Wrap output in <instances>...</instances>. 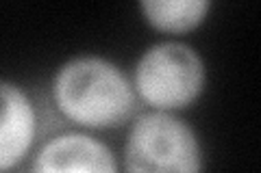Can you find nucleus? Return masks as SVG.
Wrapping results in <instances>:
<instances>
[{
  "instance_id": "nucleus-3",
  "label": "nucleus",
  "mask_w": 261,
  "mask_h": 173,
  "mask_svg": "<svg viewBox=\"0 0 261 173\" xmlns=\"http://www.w3.org/2000/svg\"><path fill=\"white\" fill-rule=\"evenodd\" d=\"M120 167L122 173H207V147L185 115L142 109L124 128Z\"/></svg>"
},
{
  "instance_id": "nucleus-6",
  "label": "nucleus",
  "mask_w": 261,
  "mask_h": 173,
  "mask_svg": "<svg viewBox=\"0 0 261 173\" xmlns=\"http://www.w3.org/2000/svg\"><path fill=\"white\" fill-rule=\"evenodd\" d=\"M142 22L159 39H187L200 30L214 13L211 0H142L137 5Z\"/></svg>"
},
{
  "instance_id": "nucleus-1",
  "label": "nucleus",
  "mask_w": 261,
  "mask_h": 173,
  "mask_svg": "<svg viewBox=\"0 0 261 173\" xmlns=\"http://www.w3.org/2000/svg\"><path fill=\"white\" fill-rule=\"evenodd\" d=\"M50 104L68 128L102 134L124 130L142 111L130 74L100 52L63 59L50 76Z\"/></svg>"
},
{
  "instance_id": "nucleus-5",
  "label": "nucleus",
  "mask_w": 261,
  "mask_h": 173,
  "mask_svg": "<svg viewBox=\"0 0 261 173\" xmlns=\"http://www.w3.org/2000/svg\"><path fill=\"white\" fill-rule=\"evenodd\" d=\"M42 141L37 100L22 82L0 76V173L27 167Z\"/></svg>"
},
{
  "instance_id": "nucleus-2",
  "label": "nucleus",
  "mask_w": 261,
  "mask_h": 173,
  "mask_svg": "<svg viewBox=\"0 0 261 173\" xmlns=\"http://www.w3.org/2000/svg\"><path fill=\"white\" fill-rule=\"evenodd\" d=\"M144 111L183 115L209 89V63L187 39H154L128 70Z\"/></svg>"
},
{
  "instance_id": "nucleus-4",
  "label": "nucleus",
  "mask_w": 261,
  "mask_h": 173,
  "mask_svg": "<svg viewBox=\"0 0 261 173\" xmlns=\"http://www.w3.org/2000/svg\"><path fill=\"white\" fill-rule=\"evenodd\" d=\"M27 173H122L120 154L100 134L57 130L35 147Z\"/></svg>"
}]
</instances>
